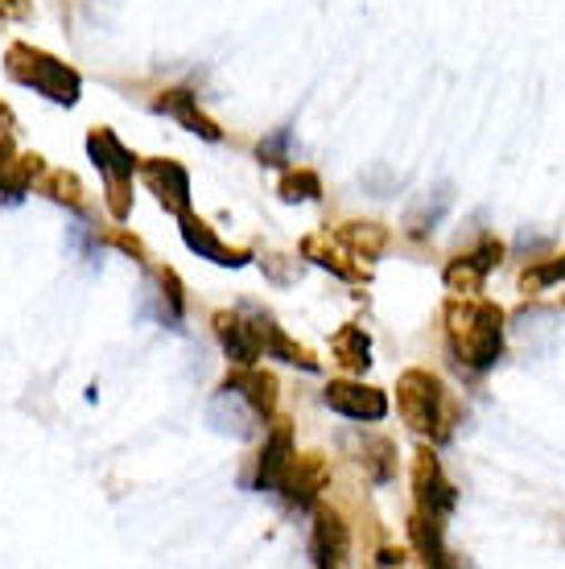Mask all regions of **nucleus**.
Wrapping results in <instances>:
<instances>
[{"mask_svg":"<svg viewBox=\"0 0 565 569\" xmlns=\"http://www.w3.org/2000/svg\"><path fill=\"white\" fill-rule=\"evenodd\" d=\"M446 339L458 363H467L470 371L495 368V359L504 351V310L495 301L479 298V293H454L446 301Z\"/></svg>","mask_w":565,"mask_h":569,"instance_id":"nucleus-1","label":"nucleus"},{"mask_svg":"<svg viewBox=\"0 0 565 569\" xmlns=\"http://www.w3.org/2000/svg\"><path fill=\"white\" fill-rule=\"evenodd\" d=\"M4 71H9L13 83L29 87V91H38V96L62 103V108H75L79 91H83V79H79L75 67H67L62 58L46 54V50L29 42H13L4 50Z\"/></svg>","mask_w":565,"mask_h":569,"instance_id":"nucleus-2","label":"nucleus"},{"mask_svg":"<svg viewBox=\"0 0 565 569\" xmlns=\"http://www.w3.org/2000/svg\"><path fill=\"white\" fill-rule=\"evenodd\" d=\"M396 409L405 417L413 433H429V438H450V397L434 371L409 368L396 380Z\"/></svg>","mask_w":565,"mask_h":569,"instance_id":"nucleus-3","label":"nucleus"},{"mask_svg":"<svg viewBox=\"0 0 565 569\" xmlns=\"http://www.w3.org/2000/svg\"><path fill=\"white\" fill-rule=\"evenodd\" d=\"M87 153H91V161L99 166L103 182H108V190H103V194H108V211H112V219L125 223L128 211H132V173H137L141 161H137V153H132L112 129L87 132Z\"/></svg>","mask_w":565,"mask_h":569,"instance_id":"nucleus-4","label":"nucleus"},{"mask_svg":"<svg viewBox=\"0 0 565 569\" xmlns=\"http://www.w3.org/2000/svg\"><path fill=\"white\" fill-rule=\"evenodd\" d=\"M326 483H330V462L323 455H297L294 450L281 479H277V491H281L289 508H314L318 496L326 491Z\"/></svg>","mask_w":565,"mask_h":569,"instance_id":"nucleus-5","label":"nucleus"},{"mask_svg":"<svg viewBox=\"0 0 565 569\" xmlns=\"http://www.w3.org/2000/svg\"><path fill=\"white\" fill-rule=\"evenodd\" d=\"M499 260H504V243L495 240V236H483L470 252H463V257H454L450 264H446L442 281H446L450 293H463V298L483 293V281L499 269Z\"/></svg>","mask_w":565,"mask_h":569,"instance_id":"nucleus-6","label":"nucleus"},{"mask_svg":"<svg viewBox=\"0 0 565 569\" xmlns=\"http://www.w3.org/2000/svg\"><path fill=\"white\" fill-rule=\"evenodd\" d=\"M413 496H417V512L434 516V520L450 516L454 503H458V491L446 479V470H442L434 450H417L413 455Z\"/></svg>","mask_w":565,"mask_h":569,"instance_id":"nucleus-7","label":"nucleus"},{"mask_svg":"<svg viewBox=\"0 0 565 569\" xmlns=\"http://www.w3.org/2000/svg\"><path fill=\"white\" fill-rule=\"evenodd\" d=\"M326 409L351 417V421H384L388 417V392L364 380H330L326 385Z\"/></svg>","mask_w":565,"mask_h":569,"instance_id":"nucleus-8","label":"nucleus"},{"mask_svg":"<svg viewBox=\"0 0 565 569\" xmlns=\"http://www.w3.org/2000/svg\"><path fill=\"white\" fill-rule=\"evenodd\" d=\"M301 257L310 260V264H318V269L343 277V281H368V264L355 257L335 231H310L301 240Z\"/></svg>","mask_w":565,"mask_h":569,"instance_id":"nucleus-9","label":"nucleus"},{"mask_svg":"<svg viewBox=\"0 0 565 569\" xmlns=\"http://www.w3.org/2000/svg\"><path fill=\"white\" fill-rule=\"evenodd\" d=\"M310 553L318 569L347 566V557H351V528L343 525V516L335 512V508H318V512H314Z\"/></svg>","mask_w":565,"mask_h":569,"instance_id":"nucleus-10","label":"nucleus"},{"mask_svg":"<svg viewBox=\"0 0 565 569\" xmlns=\"http://www.w3.org/2000/svg\"><path fill=\"white\" fill-rule=\"evenodd\" d=\"M145 178V186L157 194V202L166 207L170 214H186L190 211V173L170 161V157H153V161H141L137 166Z\"/></svg>","mask_w":565,"mask_h":569,"instance_id":"nucleus-11","label":"nucleus"},{"mask_svg":"<svg viewBox=\"0 0 565 569\" xmlns=\"http://www.w3.org/2000/svg\"><path fill=\"white\" fill-rule=\"evenodd\" d=\"M178 228H182V240L190 252H198L202 260H215V264H224V269H240V264H248L252 260V252L248 248H231V243H224L219 236H215V228L207 223V219H198L195 211L178 214Z\"/></svg>","mask_w":565,"mask_h":569,"instance_id":"nucleus-12","label":"nucleus"},{"mask_svg":"<svg viewBox=\"0 0 565 569\" xmlns=\"http://www.w3.org/2000/svg\"><path fill=\"white\" fill-rule=\"evenodd\" d=\"M211 322H215V335H219V342H224V356L231 359L236 368H252L256 359L265 356L260 335H256V322H248L244 313L219 310Z\"/></svg>","mask_w":565,"mask_h":569,"instance_id":"nucleus-13","label":"nucleus"},{"mask_svg":"<svg viewBox=\"0 0 565 569\" xmlns=\"http://www.w3.org/2000/svg\"><path fill=\"white\" fill-rule=\"evenodd\" d=\"M207 421H211L219 433H227V438H252L260 413H256L252 405H248L236 388L224 385L211 397V405H207Z\"/></svg>","mask_w":565,"mask_h":569,"instance_id":"nucleus-14","label":"nucleus"},{"mask_svg":"<svg viewBox=\"0 0 565 569\" xmlns=\"http://www.w3.org/2000/svg\"><path fill=\"white\" fill-rule=\"evenodd\" d=\"M157 112L174 116L182 129L198 132V137H207V141H224V129L215 124L211 116H202V108H198V96L195 91H161V100H157Z\"/></svg>","mask_w":565,"mask_h":569,"instance_id":"nucleus-15","label":"nucleus"},{"mask_svg":"<svg viewBox=\"0 0 565 569\" xmlns=\"http://www.w3.org/2000/svg\"><path fill=\"white\" fill-rule=\"evenodd\" d=\"M289 455H294V429H289V421H277L265 438L260 462H256V491H277V479H281Z\"/></svg>","mask_w":565,"mask_h":569,"instance_id":"nucleus-16","label":"nucleus"},{"mask_svg":"<svg viewBox=\"0 0 565 569\" xmlns=\"http://www.w3.org/2000/svg\"><path fill=\"white\" fill-rule=\"evenodd\" d=\"M224 385H231L236 392H240L248 405H252L260 417H272V409H277V376H269V371H260L252 363V368H240L231 371Z\"/></svg>","mask_w":565,"mask_h":569,"instance_id":"nucleus-17","label":"nucleus"},{"mask_svg":"<svg viewBox=\"0 0 565 569\" xmlns=\"http://www.w3.org/2000/svg\"><path fill=\"white\" fill-rule=\"evenodd\" d=\"M256 335H260V347H265V356L281 359V363H294V368L301 371H318V359L301 347V342H294L289 335H285L272 318H256Z\"/></svg>","mask_w":565,"mask_h":569,"instance_id":"nucleus-18","label":"nucleus"},{"mask_svg":"<svg viewBox=\"0 0 565 569\" xmlns=\"http://www.w3.org/2000/svg\"><path fill=\"white\" fill-rule=\"evenodd\" d=\"M450 202H454V190H450V186H438V190L422 194V199H417L409 207V214H405V231H409L413 240H425V236H429V231H434L442 223V219H446Z\"/></svg>","mask_w":565,"mask_h":569,"instance_id":"nucleus-19","label":"nucleus"},{"mask_svg":"<svg viewBox=\"0 0 565 569\" xmlns=\"http://www.w3.org/2000/svg\"><path fill=\"white\" fill-rule=\"evenodd\" d=\"M330 356H335V363H339L343 371L364 376V371L371 368V339L364 335V327L347 322V327L335 330V339H330Z\"/></svg>","mask_w":565,"mask_h":569,"instance_id":"nucleus-20","label":"nucleus"},{"mask_svg":"<svg viewBox=\"0 0 565 569\" xmlns=\"http://www.w3.org/2000/svg\"><path fill=\"white\" fill-rule=\"evenodd\" d=\"M347 248H351L359 260H376L388 248V228H380V223H364V219H351V223H343L339 231H335Z\"/></svg>","mask_w":565,"mask_h":569,"instance_id":"nucleus-21","label":"nucleus"},{"mask_svg":"<svg viewBox=\"0 0 565 569\" xmlns=\"http://www.w3.org/2000/svg\"><path fill=\"white\" fill-rule=\"evenodd\" d=\"M409 537L417 545V553L425 557V566H446V541H442V520L425 512L409 516Z\"/></svg>","mask_w":565,"mask_h":569,"instance_id":"nucleus-22","label":"nucleus"},{"mask_svg":"<svg viewBox=\"0 0 565 569\" xmlns=\"http://www.w3.org/2000/svg\"><path fill=\"white\" fill-rule=\"evenodd\" d=\"M157 318L161 322H170V327H178L182 322V313H186V289L182 281H178V272L174 269H157Z\"/></svg>","mask_w":565,"mask_h":569,"instance_id":"nucleus-23","label":"nucleus"},{"mask_svg":"<svg viewBox=\"0 0 565 569\" xmlns=\"http://www.w3.org/2000/svg\"><path fill=\"white\" fill-rule=\"evenodd\" d=\"M364 470H368L371 483H388L396 475V446L388 438H371L364 441V455H359Z\"/></svg>","mask_w":565,"mask_h":569,"instance_id":"nucleus-24","label":"nucleus"},{"mask_svg":"<svg viewBox=\"0 0 565 569\" xmlns=\"http://www.w3.org/2000/svg\"><path fill=\"white\" fill-rule=\"evenodd\" d=\"M281 199L285 202H318L323 199V178L306 166H297V170H285L281 178Z\"/></svg>","mask_w":565,"mask_h":569,"instance_id":"nucleus-25","label":"nucleus"},{"mask_svg":"<svg viewBox=\"0 0 565 569\" xmlns=\"http://www.w3.org/2000/svg\"><path fill=\"white\" fill-rule=\"evenodd\" d=\"M42 194H50L54 202H62V207H83V182L75 178L71 170H50L42 178Z\"/></svg>","mask_w":565,"mask_h":569,"instance_id":"nucleus-26","label":"nucleus"},{"mask_svg":"<svg viewBox=\"0 0 565 569\" xmlns=\"http://www.w3.org/2000/svg\"><path fill=\"white\" fill-rule=\"evenodd\" d=\"M557 281H565V257L541 260V264H533V269L521 272L524 293H541V289H549V284H557Z\"/></svg>","mask_w":565,"mask_h":569,"instance_id":"nucleus-27","label":"nucleus"},{"mask_svg":"<svg viewBox=\"0 0 565 569\" xmlns=\"http://www.w3.org/2000/svg\"><path fill=\"white\" fill-rule=\"evenodd\" d=\"M285 144H289V132H277V137H269V141H260V149H256V153H260V161H269V166H281L285 161Z\"/></svg>","mask_w":565,"mask_h":569,"instance_id":"nucleus-28","label":"nucleus"},{"mask_svg":"<svg viewBox=\"0 0 565 569\" xmlns=\"http://www.w3.org/2000/svg\"><path fill=\"white\" fill-rule=\"evenodd\" d=\"M29 17V0H0V21H21Z\"/></svg>","mask_w":565,"mask_h":569,"instance_id":"nucleus-29","label":"nucleus"},{"mask_svg":"<svg viewBox=\"0 0 565 569\" xmlns=\"http://www.w3.org/2000/svg\"><path fill=\"white\" fill-rule=\"evenodd\" d=\"M409 557H405V549H380L376 553V566H405Z\"/></svg>","mask_w":565,"mask_h":569,"instance_id":"nucleus-30","label":"nucleus"},{"mask_svg":"<svg viewBox=\"0 0 565 569\" xmlns=\"http://www.w3.org/2000/svg\"><path fill=\"white\" fill-rule=\"evenodd\" d=\"M9 129H13V112H9V108H4V103H0V141H4V137H9Z\"/></svg>","mask_w":565,"mask_h":569,"instance_id":"nucleus-31","label":"nucleus"}]
</instances>
